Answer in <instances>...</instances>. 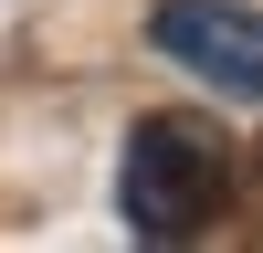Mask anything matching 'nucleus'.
I'll use <instances>...</instances> for the list:
<instances>
[{
  "instance_id": "1",
  "label": "nucleus",
  "mask_w": 263,
  "mask_h": 253,
  "mask_svg": "<svg viewBox=\"0 0 263 253\" xmlns=\"http://www.w3.org/2000/svg\"><path fill=\"white\" fill-rule=\"evenodd\" d=\"M232 137H221V116H200V105H147L137 127H126V148H116V211H126V232L137 243H200L211 222L232 211Z\"/></svg>"
},
{
  "instance_id": "2",
  "label": "nucleus",
  "mask_w": 263,
  "mask_h": 253,
  "mask_svg": "<svg viewBox=\"0 0 263 253\" xmlns=\"http://www.w3.org/2000/svg\"><path fill=\"white\" fill-rule=\"evenodd\" d=\"M147 42L168 63H190L211 95L263 105V11L253 0H158L147 11Z\"/></svg>"
}]
</instances>
